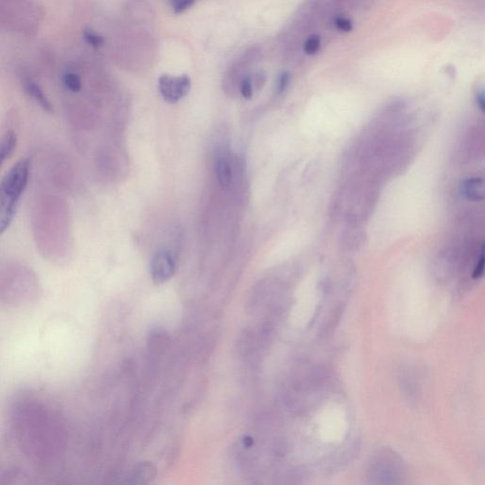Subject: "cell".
Listing matches in <instances>:
<instances>
[{
    "label": "cell",
    "mask_w": 485,
    "mask_h": 485,
    "mask_svg": "<svg viewBox=\"0 0 485 485\" xmlns=\"http://www.w3.org/2000/svg\"><path fill=\"white\" fill-rule=\"evenodd\" d=\"M30 165V157H24L0 180V236L14 220L18 204L29 183Z\"/></svg>",
    "instance_id": "cell-1"
},
{
    "label": "cell",
    "mask_w": 485,
    "mask_h": 485,
    "mask_svg": "<svg viewBox=\"0 0 485 485\" xmlns=\"http://www.w3.org/2000/svg\"><path fill=\"white\" fill-rule=\"evenodd\" d=\"M159 90L166 102L175 104L190 92L191 79L187 76L174 77L162 74L159 79Z\"/></svg>",
    "instance_id": "cell-2"
},
{
    "label": "cell",
    "mask_w": 485,
    "mask_h": 485,
    "mask_svg": "<svg viewBox=\"0 0 485 485\" xmlns=\"http://www.w3.org/2000/svg\"><path fill=\"white\" fill-rule=\"evenodd\" d=\"M175 272V260L167 249L157 250L151 260V275L155 282H167Z\"/></svg>",
    "instance_id": "cell-3"
},
{
    "label": "cell",
    "mask_w": 485,
    "mask_h": 485,
    "mask_svg": "<svg viewBox=\"0 0 485 485\" xmlns=\"http://www.w3.org/2000/svg\"><path fill=\"white\" fill-rule=\"evenodd\" d=\"M215 172L219 184L223 189H228L232 182L231 161L225 152H219L216 156Z\"/></svg>",
    "instance_id": "cell-4"
},
{
    "label": "cell",
    "mask_w": 485,
    "mask_h": 485,
    "mask_svg": "<svg viewBox=\"0 0 485 485\" xmlns=\"http://www.w3.org/2000/svg\"><path fill=\"white\" fill-rule=\"evenodd\" d=\"M24 89L26 93H27L44 111L48 113L53 112V105H51L50 100L46 96L45 93H44L42 89H41L37 82H33V80L30 79L25 80Z\"/></svg>",
    "instance_id": "cell-5"
},
{
    "label": "cell",
    "mask_w": 485,
    "mask_h": 485,
    "mask_svg": "<svg viewBox=\"0 0 485 485\" xmlns=\"http://www.w3.org/2000/svg\"><path fill=\"white\" fill-rule=\"evenodd\" d=\"M461 193L464 197L472 201L484 200V180L479 177H471L464 180L461 185Z\"/></svg>",
    "instance_id": "cell-6"
},
{
    "label": "cell",
    "mask_w": 485,
    "mask_h": 485,
    "mask_svg": "<svg viewBox=\"0 0 485 485\" xmlns=\"http://www.w3.org/2000/svg\"><path fill=\"white\" fill-rule=\"evenodd\" d=\"M17 144V136L14 131H8L3 138L0 139V168L14 154Z\"/></svg>",
    "instance_id": "cell-7"
},
{
    "label": "cell",
    "mask_w": 485,
    "mask_h": 485,
    "mask_svg": "<svg viewBox=\"0 0 485 485\" xmlns=\"http://www.w3.org/2000/svg\"><path fill=\"white\" fill-rule=\"evenodd\" d=\"M64 87L69 91L76 93L82 89V81L78 74L74 72H66L63 76Z\"/></svg>",
    "instance_id": "cell-8"
},
{
    "label": "cell",
    "mask_w": 485,
    "mask_h": 485,
    "mask_svg": "<svg viewBox=\"0 0 485 485\" xmlns=\"http://www.w3.org/2000/svg\"><path fill=\"white\" fill-rule=\"evenodd\" d=\"M82 36H84L85 41H86L89 46H91L92 48H98L104 46V37L100 35H98V33L93 32L92 30H85L84 33H82Z\"/></svg>",
    "instance_id": "cell-9"
},
{
    "label": "cell",
    "mask_w": 485,
    "mask_h": 485,
    "mask_svg": "<svg viewBox=\"0 0 485 485\" xmlns=\"http://www.w3.org/2000/svg\"><path fill=\"white\" fill-rule=\"evenodd\" d=\"M321 48V38L318 35H312L304 43V53L308 55H314Z\"/></svg>",
    "instance_id": "cell-10"
},
{
    "label": "cell",
    "mask_w": 485,
    "mask_h": 485,
    "mask_svg": "<svg viewBox=\"0 0 485 485\" xmlns=\"http://www.w3.org/2000/svg\"><path fill=\"white\" fill-rule=\"evenodd\" d=\"M197 1V0H171V3L175 14L180 15L190 9Z\"/></svg>",
    "instance_id": "cell-11"
},
{
    "label": "cell",
    "mask_w": 485,
    "mask_h": 485,
    "mask_svg": "<svg viewBox=\"0 0 485 485\" xmlns=\"http://www.w3.org/2000/svg\"><path fill=\"white\" fill-rule=\"evenodd\" d=\"M335 25L340 32L349 33L353 30L352 21L344 17L335 18Z\"/></svg>",
    "instance_id": "cell-12"
},
{
    "label": "cell",
    "mask_w": 485,
    "mask_h": 485,
    "mask_svg": "<svg viewBox=\"0 0 485 485\" xmlns=\"http://www.w3.org/2000/svg\"><path fill=\"white\" fill-rule=\"evenodd\" d=\"M241 93L245 99H250L254 94V89H252V77L247 76L242 80L241 85Z\"/></svg>",
    "instance_id": "cell-13"
},
{
    "label": "cell",
    "mask_w": 485,
    "mask_h": 485,
    "mask_svg": "<svg viewBox=\"0 0 485 485\" xmlns=\"http://www.w3.org/2000/svg\"><path fill=\"white\" fill-rule=\"evenodd\" d=\"M484 246H482L481 256H479L478 263H477L476 267H475L474 268L473 275H472V277H473L474 279H479L481 278L482 275H484Z\"/></svg>",
    "instance_id": "cell-14"
},
{
    "label": "cell",
    "mask_w": 485,
    "mask_h": 485,
    "mask_svg": "<svg viewBox=\"0 0 485 485\" xmlns=\"http://www.w3.org/2000/svg\"><path fill=\"white\" fill-rule=\"evenodd\" d=\"M289 82H290V74H289L288 72H283V73L281 74L277 87L279 94H282V93L285 91V89H288Z\"/></svg>",
    "instance_id": "cell-15"
},
{
    "label": "cell",
    "mask_w": 485,
    "mask_h": 485,
    "mask_svg": "<svg viewBox=\"0 0 485 485\" xmlns=\"http://www.w3.org/2000/svg\"><path fill=\"white\" fill-rule=\"evenodd\" d=\"M477 104H478L479 109L482 112H484L485 109V99H484V92L481 91L477 94Z\"/></svg>",
    "instance_id": "cell-16"
}]
</instances>
